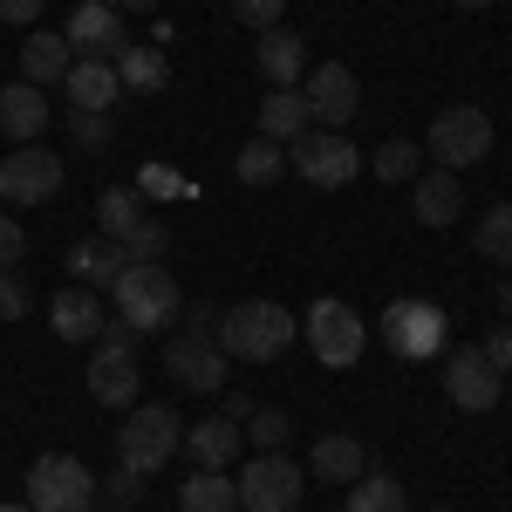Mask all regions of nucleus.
<instances>
[{"label": "nucleus", "instance_id": "f257e3e1", "mask_svg": "<svg viewBox=\"0 0 512 512\" xmlns=\"http://www.w3.org/2000/svg\"><path fill=\"white\" fill-rule=\"evenodd\" d=\"M301 335V315H287L280 301H239L219 315V349L226 362H274V355L294 349Z\"/></svg>", "mask_w": 512, "mask_h": 512}, {"label": "nucleus", "instance_id": "f03ea898", "mask_svg": "<svg viewBox=\"0 0 512 512\" xmlns=\"http://www.w3.org/2000/svg\"><path fill=\"white\" fill-rule=\"evenodd\" d=\"M110 294H117V321H130L137 335L171 328V321H178V308H185V294H178V280L164 274V260H130Z\"/></svg>", "mask_w": 512, "mask_h": 512}, {"label": "nucleus", "instance_id": "7ed1b4c3", "mask_svg": "<svg viewBox=\"0 0 512 512\" xmlns=\"http://www.w3.org/2000/svg\"><path fill=\"white\" fill-rule=\"evenodd\" d=\"M185 444V417L164 410V403H130V424H117V465L137 478L164 472Z\"/></svg>", "mask_w": 512, "mask_h": 512}, {"label": "nucleus", "instance_id": "20e7f679", "mask_svg": "<svg viewBox=\"0 0 512 512\" xmlns=\"http://www.w3.org/2000/svg\"><path fill=\"white\" fill-rule=\"evenodd\" d=\"M301 335H308V349H315L321 369H355V362H362V349H369L362 315H355L349 301H328V294H321L315 308L301 315Z\"/></svg>", "mask_w": 512, "mask_h": 512}, {"label": "nucleus", "instance_id": "39448f33", "mask_svg": "<svg viewBox=\"0 0 512 512\" xmlns=\"http://www.w3.org/2000/svg\"><path fill=\"white\" fill-rule=\"evenodd\" d=\"M444 335H451V321H444V308H437V301L403 294V301H390V308H383V349L403 355V362H437Z\"/></svg>", "mask_w": 512, "mask_h": 512}, {"label": "nucleus", "instance_id": "423d86ee", "mask_svg": "<svg viewBox=\"0 0 512 512\" xmlns=\"http://www.w3.org/2000/svg\"><path fill=\"white\" fill-rule=\"evenodd\" d=\"M89 506H96V478L82 458L48 451L28 465V512H89Z\"/></svg>", "mask_w": 512, "mask_h": 512}, {"label": "nucleus", "instance_id": "0eeeda50", "mask_svg": "<svg viewBox=\"0 0 512 512\" xmlns=\"http://www.w3.org/2000/svg\"><path fill=\"white\" fill-rule=\"evenodd\" d=\"M233 492H239V512H294L301 492H308V472L280 451H253V465L233 478Z\"/></svg>", "mask_w": 512, "mask_h": 512}, {"label": "nucleus", "instance_id": "6e6552de", "mask_svg": "<svg viewBox=\"0 0 512 512\" xmlns=\"http://www.w3.org/2000/svg\"><path fill=\"white\" fill-rule=\"evenodd\" d=\"M424 151L437 158V171H465V164L492 158V117L478 103H451V110L431 117V144Z\"/></svg>", "mask_w": 512, "mask_h": 512}, {"label": "nucleus", "instance_id": "1a4fd4ad", "mask_svg": "<svg viewBox=\"0 0 512 512\" xmlns=\"http://www.w3.org/2000/svg\"><path fill=\"white\" fill-rule=\"evenodd\" d=\"M287 164H294L308 185H321V192H342L355 171H362V151H355L342 130H308V137L287 144Z\"/></svg>", "mask_w": 512, "mask_h": 512}, {"label": "nucleus", "instance_id": "9d476101", "mask_svg": "<svg viewBox=\"0 0 512 512\" xmlns=\"http://www.w3.org/2000/svg\"><path fill=\"white\" fill-rule=\"evenodd\" d=\"M301 96H308L315 130H342V123L362 110V82H355L349 62H315V69L301 76Z\"/></svg>", "mask_w": 512, "mask_h": 512}, {"label": "nucleus", "instance_id": "9b49d317", "mask_svg": "<svg viewBox=\"0 0 512 512\" xmlns=\"http://www.w3.org/2000/svg\"><path fill=\"white\" fill-rule=\"evenodd\" d=\"M55 192H62V158H55V151L21 144V151L0 158V198H7V205H48Z\"/></svg>", "mask_w": 512, "mask_h": 512}, {"label": "nucleus", "instance_id": "f8f14e48", "mask_svg": "<svg viewBox=\"0 0 512 512\" xmlns=\"http://www.w3.org/2000/svg\"><path fill=\"white\" fill-rule=\"evenodd\" d=\"M164 369H171L178 390H198V396L226 390V349H219V335H178L164 349Z\"/></svg>", "mask_w": 512, "mask_h": 512}, {"label": "nucleus", "instance_id": "ddd939ff", "mask_svg": "<svg viewBox=\"0 0 512 512\" xmlns=\"http://www.w3.org/2000/svg\"><path fill=\"white\" fill-rule=\"evenodd\" d=\"M444 396L478 417V410H492V403L506 396V376L485 362V349H451L444 355Z\"/></svg>", "mask_w": 512, "mask_h": 512}, {"label": "nucleus", "instance_id": "4468645a", "mask_svg": "<svg viewBox=\"0 0 512 512\" xmlns=\"http://www.w3.org/2000/svg\"><path fill=\"white\" fill-rule=\"evenodd\" d=\"M62 41L76 48V62H117L123 55V14L110 0H82L76 14H69V28Z\"/></svg>", "mask_w": 512, "mask_h": 512}, {"label": "nucleus", "instance_id": "2eb2a0df", "mask_svg": "<svg viewBox=\"0 0 512 512\" xmlns=\"http://www.w3.org/2000/svg\"><path fill=\"white\" fill-rule=\"evenodd\" d=\"M253 62H260L267 89H301V76L315 69V62H308V41L294 35V28H267L260 48H253Z\"/></svg>", "mask_w": 512, "mask_h": 512}, {"label": "nucleus", "instance_id": "dca6fc26", "mask_svg": "<svg viewBox=\"0 0 512 512\" xmlns=\"http://www.w3.org/2000/svg\"><path fill=\"white\" fill-rule=\"evenodd\" d=\"M137 383H144L137 355H123V349H96L89 355V396H96L103 410H130V403H137Z\"/></svg>", "mask_w": 512, "mask_h": 512}, {"label": "nucleus", "instance_id": "f3484780", "mask_svg": "<svg viewBox=\"0 0 512 512\" xmlns=\"http://www.w3.org/2000/svg\"><path fill=\"white\" fill-rule=\"evenodd\" d=\"M103 301H96V287H62L55 301H48V328H55V342H96L103 335Z\"/></svg>", "mask_w": 512, "mask_h": 512}, {"label": "nucleus", "instance_id": "a211bd4d", "mask_svg": "<svg viewBox=\"0 0 512 512\" xmlns=\"http://www.w3.org/2000/svg\"><path fill=\"white\" fill-rule=\"evenodd\" d=\"M239 444H246V431H239L233 417H205V424H192V431H185V444H178V451L192 458L198 472H226V465L239 458Z\"/></svg>", "mask_w": 512, "mask_h": 512}, {"label": "nucleus", "instance_id": "6ab92c4d", "mask_svg": "<svg viewBox=\"0 0 512 512\" xmlns=\"http://www.w3.org/2000/svg\"><path fill=\"white\" fill-rule=\"evenodd\" d=\"M41 130H48V96H41L35 82H7L0 89V137L41 144Z\"/></svg>", "mask_w": 512, "mask_h": 512}, {"label": "nucleus", "instance_id": "aec40b11", "mask_svg": "<svg viewBox=\"0 0 512 512\" xmlns=\"http://www.w3.org/2000/svg\"><path fill=\"white\" fill-rule=\"evenodd\" d=\"M410 212H417V226H458V212H465L458 171H417V185H410Z\"/></svg>", "mask_w": 512, "mask_h": 512}, {"label": "nucleus", "instance_id": "412c9836", "mask_svg": "<svg viewBox=\"0 0 512 512\" xmlns=\"http://www.w3.org/2000/svg\"><path fill=\"white\" fill-rule=\"evenodd\" d=\"M62 260H69L76 287H117V274L130 267V260H123V246H117V239H103V233H96V239H76Z\"/></svg>", "mask_w": 512, "mask_h": 512}, {"label": "nucleus", "instance_id": "4be33fe9", "mask_svg": "<svg viewBox=\"0 0 512 512\" xmlns=\"http://www.w3.org/2000/svg\"><path fill=\"white\" fill-rule=\"evenodd\" d=\"M315 117H308V96L301 89H267L260 96V137H274V144H294V137H308Z\"/></svg>", "mask_w": 512, "mask_h": 512}, {"label": "nucleus", "instance_id": "5701e85b", "mask_svg": "<svg viewBox=\"0 0 512 512\" xmlns=\"http://www.w3.org/2000/svg\"><path fill=\"white\" fill-rule=\"evenodd\" d=\"M62 96H69V110H110L123 96L117 62H76V69L62 76Z\"/></svg>", "mask_w": 512, "mask_h": 512}, {"label": "nucleus", "instance_id": "b1692460", "mask_svg": "<svg viewBox=\"0 0 512 512\" xmlns=\"http://www.w3.org/2000/svg\"><path fill=\"white\" fill-rule=\"evenodd\" d=\"M76 69V48L62 35H28L21 41V82H35V89H48V82H62Z\"/></svg>", "mask_w": 512, "mask_h": 512}, {"label": "nucleus", "instance_id": "393cba45", "mask_svg": "<svg viewBox=\"0 0 512 512\" xmlns=\"http://www.w3.org/2000/svg\"><path fill=\"white\" fill-rule=\"evenodd\" d=\"M308 472L328 478V485H355V478L369 472V451L355 437H321L315 451H308Z\"/></svg>", "mask_w": 512, "mask_h": 512}, {"label": "nucleus", "instance_id": "a878e982", "mask_svg": "<svg viewBox=\"0 0 512 512\" xmlns=\"http://www.w3.org/2000/svg\"><path fill=\"white\" fill-rule=\"evenodd\" d=\"M117 82L130 89V96H151V89H164V48H158V41H123Z\"/></svg>", "mask_w": 512, "mask_h": 512}, {"label": "nucleus", "instance_id": "bb28decb", "mask_svg": "<svg viewBox=\"0 0 512 512\" xmlns=\"http://www.w3.org/2000/svg\"><path fill=\"white\" fill-rule=\"evenodd\" d=\"M178 512H239V492L226 472H192L178 485Z\"/></svg>", "mask_w": 512, "mask_h": 512}, {"label": "nucleus", "instance_id": "cd10ccee", "mask_svg": "<svg viewBox=\"0 0 512 512\" xmlns=\"http://www.w3.org/2000/svg\"><path fill=\"white\" fill-rule=\"evenodd\" d=\"M137 219H144L137 185H103V192H96V226H103V239H123Z\"/></svg>", "mask_w": 512, "mask_h": 512}, {"label": "nucleus", "instance_id": "c85d7f7f", "mask_svg": "<svg viewBox=\"0 0 512 512\" xmlns=\"http://www.w3.org/2000/svg\"><path fill=\"white\" fill-rule=\"evenodd\" d=\"M239 185H274L280 171H287V144H274V137H253V144H239Z\"/></svg>", "mask_w": 512, "mask_h": 512}, {"label": "nucleus", "instance_id": "c756f323", "mask_svg": "<svg viewBox=\"0 0 512 512\" xmlns=\"http://www.w3.org/2000/svg\"><path fill=\"white\" fill-rule=\"evenodd\" d=\"M349 512H410V499H403V478L362 472V478L349 485Z\"/></svg>", "mask_w": 512, "mask_h": 512}, {"label": "nucleus", "instance_id": "7c9ffc66", "mask_svg": "<svg viewBox=\"0 0 512 512\" xmlns=\"http://www.w3.org/2000/svg\"><path fill=\"white\" fill-rule=\"evenodd\" d=\"M417 171H424V144H410V137H390L376 151V178L383 185H417Z\"/></svg>", "mask_w": 512, "mask_h": 512}, {"label": "nucleus", "instance_id": "2f4dec72", "mask_svg": "<svg viewBox=\"0 0 512 512\" xmlns=\"http://www.w3.org/2000/svg\"><path fill=\"white\" fill-rule=\"evenodd\" d=\"M478 253H485L492 267H512V205H492V212L478 219Z\"/></svg>", "mask_w": 512, "mask_h": 512}, {"label": "nucleus", "instance_id": "473e14b6", "mask_svg": "<svg viewBox=\"0 0 512 512\" xmlns=\"http://www.w3.org/2000/svg\"><path fill=\"white\" fill-rule=\"evenodd\" d=\"M117 246H123V260H164L171 233H164V219H151V212H144V219H137V226H130Z\"/></svg>", "mask_w": 512, "mask_h": 512}, {"label": "nucleus", "instance_id": "72a5a7b5", "mask_svg": "<svg viewBox=\"0 0 512 512\" xmlns=\"http://www.w3.org/2000/svg\"><path fill=\"white\" fill-rule=\"evenodd\" d=\"M239 431H246V444H253V451H280L294 424H287V410H253V417H246Z\"/></svg>", "mask_w": 512, "mask_h": 512}, {"label": "nucleus", "instance_id": "f704fd0d", "mask_svg": "<svg viewBox=\"0 0 512 512\" xmlns=\"http://www.w3.org/2000/svg\"><path fill=\"white\" fill-rule=\"evenodd\" d=\"M69 137L82 151H103L110 144V110H69Z\"/></svg>", "mask_w": 512, "mask_h": 512}, {"label": "nucleus", "instance_id": "c9c22d12", "mask_svg": "<svg viewBox=\"0 0 512 512\" xmlns=\"http://www.w3.org/2000/svg\"><path fill=\"white\" fill-rule=\"evenodd\" d=\"M233 14L253 28V35H267V28H280V14H287V0H233Z\"/></svg>", "mask_w": 512, "mask_h": 512}, {"label": "nucleus", "instance_id": "e433bc0d", "mask_svg": "<svg viewBox=\"0 0 512 512\" xmlns=\"http://www.w3.org/2000/svg\"><path fill=\"white\" fill-rule=\"evenodd\" d=\"M178 192H185L178 171H164V164H144V171H137V198H178Z\"/></svg>", "mask_w": 512, "mask_h": 512}, {"label": "nucleus", "instance_id": "4c0bfd02", "mask_svg": "<svg viewBox=\"0 0 512 512\" xmlns=\"http://www.w3.org/2000/svg\"><path fill=\"white\" fill-rule=\"evenodd\" d=\"M21 253H28L21 219H14V212H0V274H14V267H21Z\"/></svg>", "mask_w": 512, "mask_h": 512}, {"label": "nucleus", "instance_id": "58836bf2", "mask_svg": "<svg viewBox=\"0 0 512 512\" xmlns=\"http://www.w3.org/2000/svg\"><path fill=\"white\" fill-rule=\"evenodd\" d=\"M35 308V294H28V280L21 274H0V321H21Z\"/></svg>", "mask_w": 512, "mask_h": 512}, {"label": "nucleus", "instance_id": "ea45409f", "mask_svg": "<svg viewBox=\"0 0 512 512\" xmlns=\"http://www.w3.org/2000/svg\"><path fill=\"white\" fill-rule=\"evenodd\" d=\"M178 321H185V335H219V308L212 301H185Z\"/></svg>", "mask_w": 512, "mask_h": 512}, {"label": "nucleus", "instance_id": "a19ab883", "mask_svg": "<svg viewBox=\"0 0 512 512\" xmlns=\"http://www.w3.org/2000/svg\"><path fill=\"white\" fill-rule=\"evenodd\" d=\"M137 499H144V478H137V472H123V465H117V478H110V512L137 506Z\"/></svg>", "mask_w": 512, "mask_h": 512}, {"label": "nucleus", "instance_id": "79ce46f5", "mask_svg": "<svg viewBox=\"0 0 512 512\" xmlns=\"http://www.w3.org/2000/svg\"><path fill=\"white\" fill-rule=\"evenodd\" d=\"M96 349H123V355H137V328H130V321H103V335H96Z\"/></svg>", "mask_w": 512, "mask_h": 512}, {"label": "nucleus", "instance_id": "37998d69", "mask_svg": "<svg viewBox=\"0 0 512 512\" xmlns=\"http://www.w3.org/2000/svg\"><path fill=\"white\" fill-rule=\"evenodd\" d=\"M485 362H492L499 376H512V321H506V328H492V342H485Z\"/></svg>", "mask_w": 512, "mask_h": 512}, {"label": "nucleus", "instance_id": "c03bdc74", "mask_svg": "<svg viewBox=\"0 0 512 512\" xmlns=\"http://www.w3.org/2000/svg\"><path fill=\"white\" fill-rule=\"evenodd\" d=\"M35 14H41V0H0V21H14V28L35 21Z\"/></svg>", "mask_w": 512, "mask_h": 512}, {"label": "nucleus", "instance_id": "a18cd8bd", "mask_svg": "<svg viewBox=\"0 0 512 512\" xmlns=\"http://www.w3.org/2000/svg\"><path fill=\"white\" fill-rule=\"evenodd\" d=\"M253 410H260V403H253V396H246V390H233V396H226V410H219V417H233V424H246Z\"/></svg>", "mask_w": 512, "mask_h": 512}, {"label": "nucleus", "instance_id": "49530a36", "mask_svg": "<svg viewBox=\"0 0 512 512\" xmlns=\"http://www.w3.org/2000/svg\"><path fill=\"white\" fill-rule=\"evenodd\" d=\"M117 14H151V7H164V0H110Z\"/></svg>", "mask_w": 512, "mask_h": 512}, {"label": "nucleus", "instance_id": "de8ad7c7", "mask_svg": "<svg viewBox=\"0 0 512 512\" xmlns=\"http://www.w3.org/2000/svg\"><path fill=\"white\" fill-rule=\"evenodd\" d=\"M499 315H512V267H506V280H499Z\"/></svg>", "mask_w": 512, "mask_h": 512}, {"label": "nucleus", "instance_id": "09e8293b", "mask_svg": "<svg viewBox=\"0 0 512 512\" xmlns=\"http://www.w3.org/2000/svg\"><path fill=\"white\" fill-rule=\"evenodd\" d=\"M451 7H492V0H451Z\"/></svg>", "mask_w": 512, "mask_h": 512}, {"label": "nucleus", "instance_id": "8fccbe9b", "mask_svg": "<svg viewBox=\"0 0 512 512\" xmlns=\"http://www.w3.org/2000/svg\"><path fill=\"white\" fill-rule=\"evenodd\" d=\"M0 512H28V499H21V506H0Z\"/></svg>", "mask_w": 512, "mask_h": 512}, {"label": "nucleus", "instance_id": "3c124183", "mask_svg": "<svg viewBox=\"0 0 512 512\" xmlns=\"http://www.w3.org/2000/svg\"><path fill=\"white\" fill-rule=\"evenodd\" d=\"M431 512H451V506H431Z\"/></svg>", "mask_w": 512, "mask_h": 512}, {"label": "nucleus", "instance_id": "603ef678", "mask_svg": "<svg viewBox=\"0 0 512 512\" xmlns=\"http://www.w3.org/2000/svg\"><path fill=\"white\" fill-rule=\"evenodd\" d=\"M123 512H137V506H123Z\"/></svg>", "mask_w": 512, "mask_h": 512}]
</instances>
